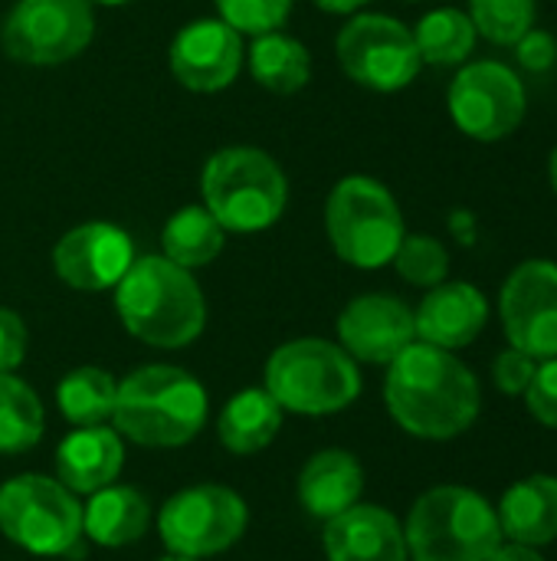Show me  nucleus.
I'll use <instances>...</instances> for the list:
<instances>
[{"instance_id":"nucleus-5","label":"nucleus","mask_w":557,"mask_h":561,"mask_svg":"<svg viewBox=\"0 0 557 561\" xmlns=\"http://www.w3.org/2000/svg\"><path fill=\"white\" fill-rule=\"evenodd\" d=\"M404 539L414 561H489L502 546V526L476 490L437 486L414 503Z\"/></svg>"},{"instance_id":"nucleus-20","label":"nucleus","mask_w":557,"mask_h":561,"mask_svg":"<svg viewBox=\"0 0 557 561\" xmlns=\"http://www.w3.org/2000/svg\"><path fill=\"white\" fill-rule=\"evenodd\" d=\"M364 490V470L348 450L315 454L299 477V500L312 519H335L358 506Z\"/></svg>"},{"instance_id":"nucleus-2","label":"nucleus","mask_w":557,"mask_h":561,"mask_svg":"<svg viewBox=\"0 0 557 561\" xmlns=\"http://www.w3.org/2000/svg\"><path fill=\"white\" fill-rule=\"evenodd\" d=\"M115 309L128 335L154 348H184L207 322V302L194 273L164 253L135 256L115 286Z\"/></svg>"},{"instance_id":"nucleus-4","label":"nucleus","mask_w":557,"mask_h":561,"mask_svg":"<svg viewBox=\"0 0 557 561\" xmlns=\"http://www.w3.org/2000/svg\"><path fill=\"white\" fill-rule=\"evenodd\" d=\"M200 194L204 207L227 233H259L282 217L289 204V181L269 151L230 145L207 158Z\"/></svg>"},{"instance_id":"nucleus-35","label":"nucleus","mask_w":557,"mask_h":561,"mask_svg":"<svg viewBox=\"0 0 557 561\" xmlns=\"http://www.w3.org/2000/svg\"><path fill=\"white\" fill-rule=\"evenodd\" d=\"M515 49H519V62H522L525 69H532V72L552 69L557 59L555 36L545 33V30H529V33L515 43Z\"/></svg>"},{"instance_id":"nucleus-19","label":"nucleus","mask_w":557,"mask_h":561,"mask_svg":"<svg viewBox=\"0 0 557 561\" xmlns=\"http://www.w3.org/2000/svg\"><path fill=\"white\" fill-rule=\"evenodd\" d=\"M125 447L108 427H79L56 450V477L72 493H98L121 473Z\"/></svg>"},{"instance_id":"nucleus-10","label":"nucleus","mask_w":557,"mask_h":561,"mask_svg":"<svg viewBox=\"0 0 557 561\" xmlns=\"http://www.w3.org/2000/svg\"><path fill=\"white\" fill-rule=\"evenodd\" d=\"M92 33V0H16L0 26V43L16 62L59 66L85 53Z\"/></svg>"},{"instance_id":"nucleus-22","label":"nucleus","mask_w":557,"mask_h":561,"mask_svg":"<svg viewBox=\"0 0 557 561\" xmlns=\"http://www.w3.org/2000/svg\"><path fill=\"white\" fill-rule=\"evenodd\" d=\"M151 506L131 486H105L92 493L89 506L82 510V529L95 546L121 549L138 542L148 533Z\"/></svg>"},{"instance_id":"nucleus-30","label":"nucleus","mask_w":557,"mask_h":561,"mask_svg":"<svg viewBox=\"0 0 557 561\" xmlns=\"http://www.w3.org/2000/svg\"><path fill=\"white\" fill-rule=\"evenodd\" d=\"M391 263L397 266L401 279H407L410 286H423V289L446 283V273H450L446 247L427 233H404Z\"/></svg>"},{"instance_id":"nucleus-33","label":"nucleus","mask_w":557,"mask_h":561,"mask_svg":"<svg viewBox=\"0 0 557 561\" xmlns=\"http://www.w3.org/2000/svg\"><path fill=\"white\" fill-rule=\"evenodd\" d=\"M535 368H538V358H532V355L509 345L506 352H499V358L492 365V378H496L502 394H525V388L532 385Z\"/></svg>"},{"instance_id":"nucleus-17","label":"nucleus","mask_w":557,"mask_h":561,"mask_svg":"<svg viewBox=\"0 0 557 561\" xmlns=\"http://www.w3.org/2000/svg\"><path fill=\"white\" fill-rule=\"evenodd\" d=\"M489 322V302L473 283L433 286L414 312L417 342L456 352L479 339Z\"/></svg>"},{"instance_id":"nucleus-16","label":"nucleus","mask_w":557,"mask_h":561,"mask_svg":"<svg viewBox=\"0 0 557 561\" xmlns=\"http://www.w3.org/2000/svg\"><path fill=\"white\" fill-rule=\"evenodd\" d=\"M338 339L355 362L391 365L410 342H417L414 312L397 296H358L338 316Z\"/></svg>"},{"instance_id":"nucleus-14","label":"nucleus","mask_w":557,"mask_h":561,"mask_svg":"<svg viewBox=\"0 0 557 561\" xmlns=\"http://www.w3.org/2000/svg\"><path fill=\"white\" fill-rule=\"evenodd\" d=\"M135 263L131 237L108 224L89 220L59 237L53 247V270L56 276L79 293H105L121 283L128 266Z\"/></svg>"},{"instance_id":"nucleus-26","label":"nucleus","mask_w":557,"mask_h":561,"mask_svg":"<svg viewBox=\"0 0 557 561\" xmlns=\"http://www.w3.org/2000/svg\"><path fill=\"white\" fill-rule=\"evenodd\" d=\"M476 36L479 33H476L469 13H463L456 7L430 10L414 30L420 62H427V66H460V62H466L469 53L476 49Z\"/></svg>"},{"instance_id":"nucleus-31","label":"nucleus","mask_w":557,"mask_h":561,"mask_svg":"<svg viewBox=\"0 0 557 561\" xmlns=\"http://www.w3.org/2000/svg\"><path fill=\"white\" fill-rule=\"evenodd\" d=\"M213 3H217L223 23H230L236 33H250V36L279 30L295 7V0H213Z\"/></svg>"},{"instance_id":"nucleus-11","label":"nucleus","mask_w":557,"mask_h":561,"mask_svg":"<svg viewBox=\"0 0 557 561\" xmlns=\"http://www.w3.org/2000/svg\"><path fill=\"white\" fill-rule=\"evenodd\" d=\"M246 503L220 483H200L171 496L161 510V539L174 556L204 559L227 552L246 533Z\"/></svg>"},{"instance_id":"nucleus-39","label":"nucleus","mask_w":557,"mask_h":561,"mask_svg":"<svg viewBox=\"0 0 557 561\" xmlns=\"http://www.w3.org/2000/svg\"><path fill=\"white\" fill-rule=\"evenodd\" d=\"M95 3H105V7H121V3H128V0H95Z\"/></svg>"},{"instance_id":"nucleus-40","label":"nucleus","mask_w":557,"mask_h":561,"mask_svg":"<svg viewBox=\"0 0 557 561\" xmlns=\"http://www.w3.org/2000/svg\"><path fill=\"white\" fill-rule=\"evenodd\" d=\"M161 561H197V559H184V556H167V559Z\"/></svg>"},{"instance_id":"nucleus-7","label":"nucleus","mask_w":557,"mask_h":561,"mask_svg":"<svg viewBox=\"0 0 557 561\" xmlns=\"http://www.w3.org/2000/svg\"><path fill=\"white\" fill-rule=\"evenodd\" d=\"M325 230L338 260L358 270L387 266L407 233L397 197L368 174H348L332 187Z\"/></svg>"},{"instance_id":"nucleus-29","label":"nucleus","mask_w":557,"mask_h":561,"mask_svg":"<svg viewBox=\"0 0 557 561\" xmlns=\"http://www.w3.org/2000/svg\"><path fill=\"white\" fill-rule=\"evenodd\" d=\"M535 0H469V20L476 33L496 46H515L535 30Z\"/></svg>"},{"instance_id":"nucleus-38","label":"nucleus","mask_w":557,"mask_h":561,"mask_svg":"<svg viewBox=\"0 0 557 561\" xmlns=\"http://www.w3.org/2000/svg\"><path fill=\"white\" fill-rule=\"evenodd\" d=\"M548 178H552V187H555L557 194V148L552 151V161H548Z\"/></svg>"},{"instance_id":"nucleus-25","label":"nucleus","mask_w":557,"mask_h":561,"mask_svg":"<svg viewBox=\"0 0 557 561\" xmlns=\"http://www.w3.org/2000/svg\"><path fill=\"white\" fill-rule=\"evenodd\" d=\"M227 230L213 220V214L204 204H187L174 210L161 230V253L184 266V270H200L210 266L223 253Z\"/></svg>"},{"instance_id":"nucleus-28","label":"nucleus","mask_w":557,"mask_h":561,"mask_svg":"<svg viewBox=\"0 0 557 561\" xmlns=\"http://www.w3.org/2000/svg\"><path fill=\"white\" fill-rule=\"evenodd\" d=\"M43 404L13 371L0 375V454H23L43 437Z\"/></svg>"},{"instance_id":"nucleus-34","label":"nucleus","mask_w":557,"mask_h":561,"mask_svg":"<svg viewBox=\"0 0 557 561\" xmlns=\"http://www.w3.org/2000/svg\"><path fill=\"white\" fill-rule=\"evenodd\" d=\"M26 358V325L23 319L0 306V375H10Z\"/></svg>"},{"instance_id":"nucleus-6","label":"nucleus","mask_w":557,"mask_h":561,"mask_svg":"<svg viewBox=\"0 0 557 561\" xmlns=\"http://www.w3.org/2000/svg\"><path fill=\"white\" fill-rule=\"evenodd\" d=\"M266 391L292 414H338L358 401L361 371L341 345L325 339H295L269 355Z\"/></svg>"},{"instance_id":"nucleus-1","label":"nucleus","mask_w":557,"mask_h":561,"mask_svg":"<svg viewBox=\"0 0 557 561\" xmlns=\"http://www.w3.org/2000/svg\"><path fill=\"white\" fill-rule=\"evenodd\" d=\"M384 398L391 417L414 437L453 440L479 417V381L446 348L410 342L387 368Z\"/></svg>"},{"instance_id":"nucleus-12","label":"nucleus","mask_w":557,"mask_h":561,"mask_svg":"<svg viewBox=\"0 0 557 561\" xmlns=\"http://www.w3.org/2000/svg\"><path fill=\"white\" fill-rule=\"evenodd\" d=\"M450 115L456 128L476 141L509 138L529 108V92L515 69L496 59L469 62L450 82Z\"/></svg>"},{"instance_id":"nucleus-37","label":"nucleus","mask_w":557,"mask_h":561,"mask_svg":"<svg viewBox=\"0 0 557 561\" xmlns=\"http://www.w3.org/2000/svg\"><path fill=\"white\" fill-rule=\"evenodd\" d=\"M318 10H325V13H358L368 0H312Z\"/></svg>"},{"instance_id":"nucleus-21","label":"nucleus","mask_w":557,"mask_h":561,"mask_svg":"<svg viewBox=\"0 0 557 561\" xmlns=\"http://www.w3.org/2000/svg\"><path fill=\"white\" fill-rule=\"evenodd\" d=\"M502 539L522 546H552L557 539V477H529L506 490L499 503Z\"/></svg>"},{"instance_id":"nucleus-9","label":"nucleus","mask_w":557,"mask_h":561,"mask_svg":"<svg viewBox=\"0 0 557 561\" xmlns=\"http://www.w3.org/2000/svg\"><path fill=\"white\" fill-rule=\"evenodd\" d=\"M335 53L345 76L371 92H401L423 66L414 30L387 13H355L341 26Z\"/></svg>"},{"instance_id":"nucleus-8","label":"nucleus","mask_w":557,"mask_h":561,"mask_svg":"<svg viewBox=\"0 0 557 561\" xmlns=\"http://www.w3.org/2000/svg\"><path fill=\"white\" fill-rule=\"evenodd\" d=\"M0 533L33 556H69L82 539V506L59 480L23 473L0 486Z\"/></svg>"},{"instance_id":"nucleus-13","label":"nucleus","mask_w":557,"mask_h":561,"mask_svg":"<svg viewBox=\"0 0 557 561\" xmlns=\"http://www.w3.org/2000/svg\"><path fill=\"white\" fill-rule=\"evenodd\" d=\"M502 329L512 348L545 362L557 358V263L525 260L499 296Z\"/></svg>"},{"instance_id":"nucleus-24","label":"nucleus","mask_w":557,"mask_h":561,"mask_svg":"<svg viewBox=\"0 0 557 561\" xmlns=\"http://www.w3.org/2000/svg\"><path fill=\"white\" fill-rule=\"evenodd\" d=\"M250 72L263 89L276 95H292L312 79V53L302 39L282 30H269L259 33L250 46Z\"/></svg>"},{"instance_id":"nucleus-3","label":"nucleus","mask_w":557,"mask_h":561,"mask_svg":"<svg viewBox=\"0 0 557 561\" xmlns=\"http://www.w3.org/2000/svg\"><path fill=\"white\" fill-rule=\"evenodd\" d=\"M115 427L141 447H181L207 424V391L174 365H144L118 381Z\"/></svg>"},{"instance_id":"nucleus-18","label":"nucleus","mask_w":557,"mask_h":561,"mask_svg":"<svg viewBox=\"0 0 557 561\" xmlns=\"http://www.w3.org/2000/svg\"><path fill=\"white\" fill-rule=\"evenodd\" d=\"M328 561H407L404 526L381 506H351L325 526Z\"/></svg>"},{"instance_id":"nucleus-36","label":"nucleus","mask_w":557,"mask_h":561,"mask_svg":"<svg viewBox=\"0 0 557 561\" xmlns=\"http://www.w3.org/2000/svg\"><path fill=\"white\" fill-rule=\"evenodd\" d=\"M489 561H545V556L532 546H522V542H502Z\"/></svg>"},{"instance_id":"nucleus-32","label":"nucleus","mask_w":557,"mask_h":561,"mask_svg":"<svg viewBox=\"0 0 557 561\" xmlns=\"http://www.w3.org/2000/svg\"><path fill=\"white\" fill-rule=\"evenodd\" d=\"M525 401L538 424L557 427V358L538 362L532 385L525 388Z\"/></svg>"},{"instance_id":"nucleus-15","label":"nucleus","mask_w":557,"mask_h":561,"mask_svg":"<svg viewBox=\"0 0 557 561\" xmlns=\"http://www.w3.org/2000/svg\"><path fill=\"white\" fill-rule=\"evenodd\" d=\"M243 59V33L220 16H204L181 26L171 43V72L190 92H220L233 85Z\"/></svg>"},{"instance_id":"nucleus-27","label":"nucleus","mask_w":557,"mask_h":561,"mask_svg":"<svg viewBox=\"0 0 557 561\" xmlns=\"http://www.w3.org/2000/svg\"><path fill=\"white\" fill-rule=\"evenodd\" d=\"M115 391H118V381L95 368V365H82V368H72L59 388H56V404L62 411V417L76 427H95L102 421L112 417L115 411Z\"/></svg>"},{"instance_id":"nucleus-23","label":"nucleus","mask_w":557,"mask_h":561,"mask_svg":"<svg viewBox=\"0 0 557 561\" xmlns=\"http://www.w3.org/2000/svg\"><path fill=\"white\" fill-rule=\"evenodd\" d=\"M282 427V408L266 388H246L227 401L217 421L220 444L230 454H259L266 450Z\"/></svg>"}]
</instances>
